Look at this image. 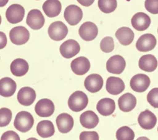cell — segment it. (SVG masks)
<instances>
[{
    "mask_svg": "<svg viewBox=\"0 0 158 140\" xmlns=\"http://www.w3.org/2000/svg\"><path fill=\"white\" fill-rule=\"evenodd\" d=\"M34 119L32 115L27 111L19 112L15 116L14 127L22 133L28 131L33 126Z\"/></svg>",
    "mask_w": 158,
    "mask_h": 140,
    "instance_id": "obj_1",
    "label": "cell"
},
{
    "mask_svg": "<svg viewBox=\"0 0 158 140\" xmlns=\"http://www.w3.org/2000/svg\"><path fill=\"white\" fill-rule=\"evenodd\" d=\"M88 103L86 94L81 91H77L72 93L68 99L69 107L73 112H80L85 109Z\"/></svg>",
    "mask_w": 158,
    "mask_h": 140,
    "instance_id": "obj_2",
    "label": "cell"
},
{
    "mask_svg": "<svg viewBox=\"0 0 158 140\" xmlns=\"http://www.w3.org/2000/svg\"><path fill=\"white\" fill-rule=\"evenodd\" d=\"M9 38L13 44L15 45H22L28 41L30 33L24 27L17 26L10 30Z\"/></svg>",
    "mask_w": 158,
    "mask_h": 140,
    "instance_id": "obj_3",
    "label": "cell"
},
{
    "mask_svg": "<svg viewBox=\"0 0 158 140\" xmlns=\"http://www.w3.org/2000/svg\"><path fill=\"white\" fill-rule=\"evenodd\" d=\"M48 33L51 39L59 41L66 37L68 33V28L62 22L56 21L49 25Z\"/></svg>",
    "mask_w": 158,
    "mask_h": 140,
    "instance_id": "obj_4",
    "label": "cell"
},
{
    "mask_svg": "<svg viewBox=\"0 0 158 140\" xmlns=\"http://www.w3.org/2000/svg\"><path fill=\"white\" fill-rule=\"evenodd\" d=\"M64 17L69 25H76L81 20L83 12L78 6L71 4L65 8Z\"/></svg>",
    "mask_w": 158,
    "mask_h": 140,
    "instance_id": "obj_5",
    "label": "cell"
},
{
    "mask_svg": "<svg viewBox=\"0 0 158 140\" xmlns=\"http://www.w3.org/2000/svg\"><path fill=\"white\" fill-rule=\"evenodd\" d=\"M25 15L23 7L18 4L10 5L6 10V17L7 21L12 24L20 22Z\"/></svg>",
    "mask_w": 158,
    "mask_h": 140,
    "instance_id": "obj_6",
    "label": "cell"
},
{
    "mask_svg": "<svg viewBox=\"0 0 158 140\" xmlns=\"http://www.w3.org/2000/svg\"><path fill=\"white\" fill-rule=\"evenodd\" d=\"M151 83L149 78L145 74L139 73L134 75L130 80L131 88L138 93L145 91Z\"/></svg>",
    "mask_w": 158,
    "mask_h": 140,
    "instance_id": "obj_7",
    "label": "cell"
},
{
    "mask_svg": "<svg viewBox=\"0 0 158 140\" xmlns=\"http://www.w3.org/2000/svg\"><path fill=\"white\" fill-rule=\"evenodd\" d=\"M126 66V62L123 57L115 55L110 57L106 62L107 70L113 74H120Z\"/></svg>",
    "mask_w": 158,
    "mask_h": 140,
    "instance_id": "obj_8",
    "label": "cell"
},
{
    "mask_svg": "<svg viewBox=\"0 0 158 140\" xmlns=\"http://www.w3.org/2000/svg\"><path fill=\"white\" fill-rule=\"evenodd\" d=\"M59 50L64 58L70 59L80 52V46L77 41L70 39L64 41L60 45Z\"/></svg>",
    "mask_w": 158,
    "mask_h": 140,
    "instance_id": "obj_9",
    "label": "cell"
},
{
    "mask_svg": "<svg viewBox=\"0 0 158 140\" xmlns=\"http://www.w3.org/2000/svg\"><path fill=\"white\" fill-rule=\"evenodd\" d=\"M54 104L52 101L45 98L38 101L35 107V112L41 117H49L51 116L54 112Z\"/></svg>",
    "mask_w": 158,
    "mask_h": 140,
    "instance_id": "obj_10",
    "label": "cell"
},
{
    "mask_svg": "<svg viewBox=\"0 0 158 140\" xmlns=\"http://www.w3.org/2000/svg\"><path fill=\"white\" fill-rule=\"evenodd\" d=\"M157 43L155 36L150 33L141 35L136 43V49L141 52H148L152 50Z\"/></svg>",
    "mask_w": 158,
    "mask_h": 140,
    "instance_id": "obj_11",
    "label": "cell"
},
{
    "mask_svg": "<svg viewBox=\"0 0 158 140\" xmlns=\"http://www.w3.org/2000/svg\"><path fill=\"white\" fill-rule=\"evenodd\" d=\"M45 19L41 12L38 9H32L28 13L26 22L33 30H39L44 24Z\"/></svg>",
    "mask_w": 158,
    "mask_h": 140,
    "instance_id": "obj_12",
    "label": "cell"
},
{
    "mask_svg": "<svg viewBox=\"0 0 158 140\" xmlns=\"http://www.w3.org/2000/svg\"><path fill=\"white\" fill-rule=\"evenodd\" d=\"M78 33L83 40L89 41L93 40L97 36L98 29L93 22H86L80 26Z\"/></svg>",
    "mask_w": 158,
    "mask_h": 140,
    "instance_id": "obj_13",
    "label": "cell"
},
{
    "mask_svg": "<svg viewBox=\"0 0 158 140\" xmlns=\"http://www.w3.org/2000/svg\"><path fill=\"white\" fill-rule=\"evenodd\" d=\"M84 85L89 92L95 93L100 91L102 88L103 79L100 75L93 73L85 78Z\"/></svg>",
    "mask_w": 158,
    "mask_h": 140,
    "instance_id": "obj_14",
    "label": "cell"
},
{
    "mask_svg": "<svg viewBox=\"0 0 158 140\" xmlns=\"http://www.w3.org/2000/svg\"><path fill=\"white\" fill-rule=\"evenodd\" d=\"M138 122L143 129L151 130L156 126L157 118L152 112L146 109L139 113Z\"/></svg>",
    "mask_w": 158,
    "mask_h": 140,
    "instance_id": "obj_15",
    "label": "cell"
},
{
    "mask_svg": "<svg viewBox=\"0 0 158 140\" xmlns=\"http://www.w3.org/2000/svg\"><path fill=\"white\" fill-rule=\"evenodd\" d=\"M36 99L35 90L28 86L20 88L17 94L18 102L23 105L29 106L31 105Z\"/></svg>",
    "mask_w": 158,
    "mask_h": 140,
    "instance_id": "obj_16",
    "label": "cell"
},
{
    "mask_svg": "<svg viewBox=\"0 0 158 140\" xmlns=\"http://www.w3.org/2000/svg\"><path fill=\"white\" fill-rule=\"evenodd\" d=\"M70 67L74 73L78 75H82L89 71L90 62L85 57H78L72 61Z\"/></svg>",
    "mask_w": 158,
    "mask_h": 140,
    "instance_id": "obj_17",
    "label": "cell"
},
{
    "mask_svg": "<svg viewBox=\"0 0 158 140\" xmlns=\"http://www.w3.org/2000/svg\"><path fill=\"white\" fill-rule=\"evenodd\" d=\"M131 25L138 31H144L146 30L151 24V19L144 12H138L135 14L131 20Z\"/></svg>",
    "mask_w": 158,
    "mask_h": 140,
    "instance_id": "obj_18",
    "label": "cell"
},
{
    "mask_svg": "<svg viewBox=\"0 0 158 140\" xmlns=\"http://www.w3.org/2000/svg\"><path fill=\"white\" fill-rule=\"evenodd\" d=\"M56 121L59 131L62 133H67L70 131L74 124L73 118L67 113L59 114L57 117Z\"/></svg>",
    "mask_w": 158,
    "mask_h": 140,
    "instance_id": "obj_19",
    "label": "cell"
},
{
    "mask_svg": "<svg viewBox=\"0 0 158 140\" xmlns=\"http://www.w3.org/2000/svg\"><path fill=\"white\" fill-rule=\"evenodd\" d=\"M106 88L109 94L117 95L124 90L125 84L121 78L118 77L110 76L107 79Z\"/></svg>",
    "mask_w": 158,
    "mask_h": 140,
    "instance_id": "obj_20",
    "label": "cell"
},
{
    "mask_svg": "<svg viewBox=\"0 0 158 140\" xmlns=\"http://www.w3.org/2000/svg\"><path fill=\"white\" fill-rule=\"evenodd\" d=\"M16 83L12 78L4 77L0 80V95L4 97L12 96L15 92Z\"/></svg>",
    "mask_w": 158,
    "mask_h": 140,
    "instance_id": "obj_21",
    "label": "cell"
},
{
    "mask_svg": "<svg viewBox=\"0 0 158 140\" xmlns=\"http://www.w3.org/2000/svg\"><path fill=\"white\" fill-rule=\"evenodd\" d=\"M119 109L125 112L132 110L136 105V99L130 93H125L121 96L118 100Z\"/></svg>",
    "mask_w": 158,
    "mask_h": 140,
    "instance_id": "obj_22",
    "label": "cell"
},
{
    "mask_svg": "<svg viewBox=\"0 0 158 140\" xmlns=\"http://www.w3.org/2000/svg\"><path fill=\"white\" fill-rule=\"evenodd\" d=\"M96 109L103 116L110 115L115 109V102L111 98H102L98 101Z\"/></svg>",
    "mask_w": 158,
    "mask_h": 140,
    "instance_id": "obj_23",
    "label": "cell"
},
{
    "mask_svg": "<svg viewBox=\"0 0 158 140\" xmlns=\"http://www.w3.org/2000/svg\"><path fill=\"white\" fill-rule=\"evenodd\" d=\"M42 8L48 17H54L60 13L62 5L59 0H46L43 3Z\"/></svg>",
    "mask_w": 158,
    "mask_h": 140,
    "instance_id": "obj_24",
    "label": "cell"
},
{
    "mask_svg": "<svg viewBox=\"0 0 158 140\" xmlns=\"http://www.w3.org/2000/svg\"><path fill=\"white\" fill-rule=\"evenodd\" d=\"M11 73L15 76H22L28 71V62L23 59L18 58L14 60L10 66Z\"/></svg>",
    "mask_w": 158,
    "mask_h": 140,
    "instance_id": "obj_25",
    "label": "cell"
},
{
    "mask_svg": "<svg viewBox=\"0 0 158 140\" xmlns=\"http://www.w3.org/2000/svg\"><path fill=\"white\" fill-rule=\"evenodd\" d=\"M80 121L84 128L91 129L97 126L99 123V118L93 111L87 110L81 114Z\"/></svg>",
    "mask_w": 158,
    "mask_h": 140,
    "instance_id": "obj_26",
    "label": "cell"
},
{
    "mask_svg": "<svg viewBox=\"0 0 158 140\" xmlns=\"http://www.w3.org/2000/svg\"><path fill=\"white\" fill-rule=\"evenodd\" d=\"M139 67L148 72L154 71L157 67V60L156 57L152 54H146L141 56L138 62Z\"/></svg>",
    "mask_w": 158,
    "mask_h": 140,
    "instance_id": "obj_27",
    "label": "cell"
},
{
    "mask_svg": "<svg viewBox=\"0 0 158 140\" xmlns=\"http://www.w3.org/2000/svg\"><path fill=\"white\" fill-rule=\"evenodd\" d=\"M134 33L128 27H122L115 32V37L119 43L123 46L130 44L134 39Z\"/></svg>",
    "mask_w": 158,
    "mask_h": 140,
    "instance_id": "obj_28",
    "label": "cell"
},
{
    "mask_svg": "<svg viewBox=\"0 0 158 140\" xmlns=\"http://www.w3.org/2000/svg\"><path fill=\"white\" fill-rule=\"evenodd\" d=\"M36 131L40 136L43 138H49L54 135L55 129L53 123L49 120H42L36 126Z\"/></svg>",
    "mask_w": 158,
    "mask_h": 140,
    "instance_id": "obj_29",
    "label": "cell"
},
{
    "mask_svg": "<svg viewBox=\"0 0 158 140\" xmlns=\"http://www.w3.org/2000/svg\"><path fill=\"white\" fill-rule=\"evenodd\" d=\"M99 9L104 13L109 14L114 12L117 7V0H98Z\"/></svg>",
    "mask_w": 158,
    "mask_h": 140,
    "instance_id": "obj_30",
    "label": "cell"
},
{
    "mask_svg": "<svg viewBox=\"0 0 158 140\" xmlns=\"http://www.w3.org/2000/svg\"><path fill=\"white\" fill-rule=\"evenodd\" d=\"M134 138L133 131L127 126L118 128L116 132V138L118 140H133Z\"/></svg>",
    "mask_w": 158,
    "mask_h": 140,
    "instance_id": "obj_31",
    "label": "cell"
},
{
    "mask_svg": "<svg viewBox=\"0 0 158 140\" xmlns=\"http://www.w3.org/2000/svg\"><path fill=\"white\" fill-rule=\"evenodd\" d=\"M12 113L8 108L0 109V127H4L9 124L12 119Z\"/></svg>",
    "mask_w": 158,
    "mask_h": 140,
    "instance_id": "obj_32",
    "label": "cell"
},
{
    "mask_svg": "<svg viewBox=\"0 0 158 140\" xmlns=\"http://www.w3.org/2000/svg\"><path fill=\"white\" fill-rule=\"evenodd\" d=\"M100 48L101 51L106 53L112 52L114 49V39L112 37H104L100 43Z\"/></svg>",
    "mask_w": 158,
    "mask_h": 140,
    "instance_id": "obj_33",
    "label": "cell"
},
{
    "mask_svg": "<svg viewBox=\"0 0 158 140\" xmlns=\"http://www.w3.org/2000/svg\"><path fill=\"white\" fill-rule=\"evenodd\" d=\"M147 101L152 107L158 108V88H154L148 93Z\"/></svg>",
    "mask_w": 158,
    "mask_h": 140,
    "instance_id": "obj_34",
    "label": "cell"
},
{
    "mask_svg": "<svg viewBox=\"0 0 158 140\" xmlns=\"http://www.w3.org/2000/svg\"><path fill=\"white\" fill-rule=\"evenodd\" d=\"M144 6L149 12L152 14H158V0H146Z\"/></svg>",
    "mask_w": 158,
    "mask_h": 140,
    "instance_id": "obj_35",
    "label": "cell"
},
{
    "mask_svg": "<svg viewBox=\"0 0 158 140\" xmlns=\"http://www.w3.org/2000/svg\"><path fill=\"white\" fill-rule=\"evenodd\" d=\"M80 140H98L99 135L96 131H83L80 134Z\"/></svg>",
    "mask_w": 158,
    "mask_h": 140,
    "instance_id": "obj_36",
    "label": "cell"
},
{
    "mask_svg": "<svg viewBox=\"0 0 158 140\" xmlns=\"http://www.w3.org/2000/svg\"><path fill=\"white\" fill-rule=\"evenodd\" d=\"M1 140H20V138L19 135L13 131H7L4 133L1 138Z\"/></svg>",
    "mask_w": 158,
    "mask_h": 140,
    "instance_id": "obj_37",
    "label": "cell"
},
{
    "mask_svg": "<svg viewBox=\"0 0 158 140\" xmlns=\"http://www.w3.org/2000/svg\"><path fill=\"white\" fill-rule=\"evenodd\" d=\"M7 37L4 33L0 31V49H3L7 44Z\"/></svg>",
    "mask_w": 158,
    "mask_h": 140,
    "instance_id": "obj_38",
    "label": "cell"
},
{
    "mask_svg": "<svg viewBox=\"0 0 158 140\" xmlns=\"http://www.w3.org/2000/svg\"><path fill=\"white\" fill-rule=\"evenodd\" d=\"M81 5L86 7H88L93 4L94 0H77Z\"/></svg>",
    "mask_w": 158,
    "mask_h": 140,
    "instance_id": "obj_39",
    "label": "cell"
},
{
    "mask_svg": "<svg viewBox=\"0 0 158 140\" xmlns=\"http://www.w3.org/2000/svg\"><path fill=\"white\" fill-rule=\"evenodd\" d=\"M9 0H0V7H4L7 4Z\"/></svg>",
    "mask_w": 158,
    "mask_h": 140,
    "instance_id": "obj_40",
    "label": "cell"
},
{
    "mask_svg": "<svg viewBox=\"0 0 158 140\" xmlns=\"http://www.w3.org/2000/svg\"><path fill=\"white\" fill-rule=\"evenodd\" d=\"M1 17L0 15V25H1Z\"/></svg>",
    "mask_w": 158,
    "mask_h": 140,
    "instance_id": "obj_41",
    "label": "cell"
},
{
    "mask_svg": "<svg viewBox=\"0 0 158 140\" xmlns=\"http://www.w3.org/2000/svg\"><path fill=\"white\" fill-rule=\"evenodd\" d=\"M157 32H158V29H157Z\"/></svg>",
    "mask_w": 158,
    "mask_h": 140,
    "instance_id": "obj_42",
    "label": "cell"
},
{
    "mask_svg": "<svg viewBox=\"0 0 158 140\" xmlns=\"http://www.w3.org/2000/svg\"><path fill=\"white\" fill-rule=\"evenodd\" d=\"M157 131H158V128H157Z\"/></svg>",
    "mask_w": 158,
    "mask_h": 140,
    "instance_id": "obj_43",
    "label": "cell"
}]
</instances>
